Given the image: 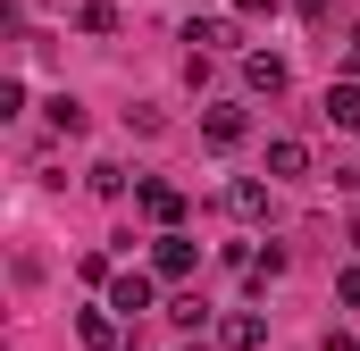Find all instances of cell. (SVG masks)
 Here are the masks:
<instances>
[{
  "label": "cell",
  "mask_w": 360,
  "mask_h": 351,
  "mask_svg": "<svg viewBox=\"0 0 360 351\" xmlns=\"http://www.w3.org/2000/svg\"><path fill=\"white\" fill-rule=\"evenodd\" d=\"M193 267H201V243H193V234H151V276H160V284H184V276H193Z\"/></svg>",
  "instance_id": "1"
},
{
  "label": "cell",
  "mask_w": 360,
  "mask_h": 351,
  "mask_svg": "<svg viewBox=\"0 0 360 351\" xmlns=\"http://www.w3.org/2000/svg\"><path fill=\"white\" fill-rule=\"evenodd\" d=\"M201 143H210V151H243V143H252V117H243L235 100H210V109H201Z\"/></svg>",
  "instance_id": "2"
},
{
  "label": "cell",
  "mask_w": 360,
  "mask_h": 351,
  "mask_svg": "<svg viewBox=\"0 0 360 351\" xmlns=\"http://www.w3.org/2000/svg\"><path fill=\"white\" fill-rule=\"evenodd\" d=\"M109 310H117V318H143V310H160V276H143V267H117V276H109Z\"/></svg>",
  "instance_id": "3"
},
{
  "label": "cell",
  "mask_w": 360,
  "mask_h": 351,
  "mask_svg": "<svg viewBox=\"0 0 360 351\" xmlns=\"http://www.w3.org/2000/svg\"><path fill=\"white\" fill-rule=\"evenodd\" d=\"M243 84L260 92V100H276V92L293 84V67H285V51H243Z\"/></svg>",
  "instance_id": "4"
},
{
  "label": "cell",
  "mask_w": 360,
  "mask_h": 351,
  "mask_svg": "<svg viewBox=\"0 0 360 351\" xmlns=\"http://www.w3.org/2000/svg\"><path fill=\"white\" fill-rule=\"evenodd\" d=\"M310 176V143L302 134H276L269 143V184H302Z\"/></svg>",
  "instance_id": "5"
},
{
  "label": "cell",
  "mask_w": 360,
  "mask_h": 351,
  "mask_svg": "<svg viewBox=\"0 0 360 351\" xmlns=\"http://www.w3.org/2000/svg\"><path fill=\"white\" fill-rule=\"evenodd\" d=\"M76 335H84V351H126V318L101 301V310H84V318H76Z\"/></svg>",
  "instance_id": "6"
},
{
  "label": "cell",
  "mask_w": 360,
  "mask_h": 351,
  "mask_svg": "<svg viewBox=\"0 0 360 351\" xmlns=\"http://www.w3.org/2000/svg\"><path fill=\"white\" fill-rule=\"evenodd\" d=\"M134 201H143V218H151L160 234H176V226H184V192H176V184H143Z\"/></svg>",
  "instance_id": "7"
},
{
  "label": "cell",
  "mask_w": 360,
  "mask_h": 351,
  "mask_svg": "<svg viewBox=\"0 0 360 351\" xmlns=\"http://www.w3.org/2000/svg\"><path fill=\"white\" fill-rule=\"evenodd\" d=\"M218 343L226 351H260L269 343V318H260V310H226V318H218Z\"/></svg>",
  "instance_id": "8"
},
{
  "label": "cell",
  "mask_w": 360,
  "mask_h": 351,
  "mask_svg": "<svg viewBox=\"0 0 360 351\" xmlns=\"http://www.w3.org/2000/svg\"><path fill=\"white\" fill-rule=\"evenodd\" d=\"M226 218L260 226V218H269V184H260V176H235V184H226Z\"/></svg>",
  "instance_id": "9"
},
{
  "label": "cell",
  "mask_w": 360,
  "mask_h": 351,
  "mask_svg": "<svg viewBox=\"0 0 360 351\" xmlns=\"http://www.w3.org/2000/svg\"><path fill=\"white\" fill-rule=\"evenodd\" d=\"M184 42H193V59H210V51H235V25H226V17H193Z\"/></svg>",
  "instance_id": "10"
},
{
  "label": "cell",
  "mask_w": 360,
  "mask_h": 351,
  "mask_svg": "<svg viewBox=\"0 0 360 351\" xmlns=\"http://www.w3.org/2000/svg\"><path fill=\"white\" fill-rule=\"evenodd\" d=\"M319 109H327V126H344V134H352V126H360V84H352V76H344V84H327Z\"/></svg>",
  "instance_id": "11"
},
{
  "label": "cell",
  "mask_w": 360,
  "mask_h": 351,
  "mask_svg": "<svg viewBox=\"0 0 360 351\" xmlns=\"http://www.w3.org/2000/svg\"><path fill=\"white\" fill-rule=\"evenodd\" d=\"M168 318H176L184 335H201V326H210V301H201V293H176V301H168Z\"/></svg>",
  "instance_id": "12"
},
{
  "label": "cell",
  "mask_w": 360,
  "mask_h": 351,
  "mask_svg": "<svg viewBox=\"0 0 360 351\" xmlns=\"http://www.w3.org/2000/svg\"><path fill=\"white\" fill-rule=\"evenodd\" d=\"M51 126H59V134H84L92 117H84V100H76V92H59V100H51Z\"/></svg>",
  "instance_id": "13"
},
{
  "label": "cell",
  "mask_w": 360,
  "mask_h": 351,
  "mask_svg": "<svg viewBox=\"0 0 360 351\" xmlns=\"http://www.w3.org/2000/svg\"><path fill=\"white\" fill-rule=\"evenodd\" d=\"M92 192H101V201H117V192H126V168H117V159H92V176H84Z\"/></svg>",
  "instance_id": "14"
},
{
  "label": "cell",
  "mask_w": 360,
  "mask_h": 351,
  "mask_svg": "<svg viewBox=\"0 0 360 351\" xmlns=\"http://www.w3.org/2000/svg\"><path fill=\"white\" fill-rule=\"evenodd\" d=\"M84 34H117V0H84Z\"/></svg>",
  "instance_id": "15"
},
{
  "label": "cell",
  "mask_w": 360,
  "mask_h": 351,
  "mask_svg": "<svg viewBox=\"0 0 360 351\" xmlns=\"http://www.w3.org/2000/svg\"><path fill=\"white\" fill-rule=\"evenodd\" d=\"M335 301H344V310H360V267H344V276H335Z\"/></svg>",
  "instance_id": "16"
},
{
  "label": "cell",
  "mask_w": 360,
  "mask_h": 351,
  "mask_svg": "<svg viewBox=\"0 0 360 351\" xmlns=\"http://www.w3.org/2000/svg\"><path fill=\"white\" fill-rule=\"evenodd\" d=\"M344 67H352V84H360V25L344 34Z\"/></svg>",
  "instance_id": "17"
},
{
  "label": "cell",
  "mask_w": 360,
  "mask_h": 351,
  "mask_svg": "<svg viewBox=\"0 0 360 351\" xmlns=\"http://www.w3.org/2000/svg\"><path fill=\"white\" fill-rule=\"evenodd\" d=\"M235 17H276V0H235Z\"/></svg>",
  "instance_id": "18"
},
{
  "label": "cell",
  "mask_w": 360,
  "mask_h": 351,
  "mask_svg": "<svg viewBox=\"0 0 360 351\" xmlns=\"http://www.w3.org/2000/svg\"><path fill=\"white\" fill-rule=\"evenodd\" d=\"M293 8H302V17H327V8H335V0H293Z\"/></svg>",
  "instance_id": "19"
}]
</instances>
